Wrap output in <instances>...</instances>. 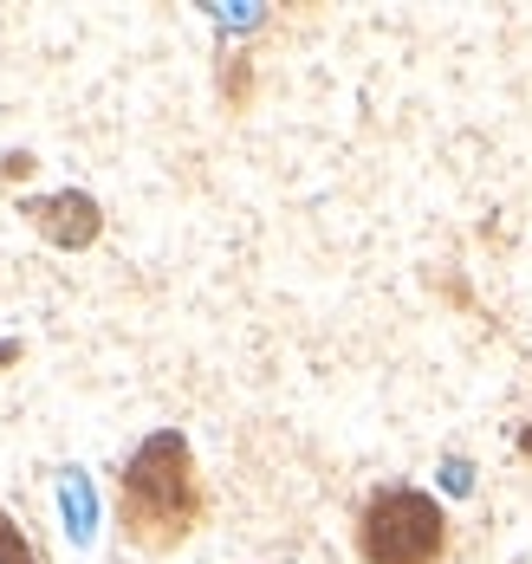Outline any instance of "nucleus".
<instances>
[{"instance_id": "1", "label": "nucleus", "mask_w": 532, "mask_h": 564, "mask_svg": "<svg viewBox=\"0 0 532 564\" xmlns=\"http://www.w3.org/2000/svg\"><path fill=\"white\" fill-rule=\"evenodd\" d=\"M123 519H130V539L163 552L176 545L195 519V474H188V442L176 429L150 435L143 448L130 454L123 467Z\"/></svg>"}, {"instance_id": "2", "label": "nucleus", "mask_w": 532, "mask_h": 564, "mask_svg": "<svg viewBox=\"0 0 532 564\" xmlns=\"http://www.w3.org/2000/svg\"><path fill=\"white\" fill-rule=\"evenodd\" d=\"M357 545L370 564H435L448 545V525L428 494L383 487V494H370V507L357 519Z\"/></svg>"}, {"instance_id": "3", "label": "nucleus", "mask_w": 532, "mask_h": 564, "mask_svg": "<svg viewBox=\"0 0 532 564\" xmlns=\"http://www.w3.org/2000/svg\"><path fill=\"white\" fill-rule=\"evenodd\" d=\"M59 512H65L72 545H91V539H98V500H91L85 467H65V474H59Z\"/></svg>"}, {"instance_id": "4", "label": "nucleus", "mask_w": 532, "mask_h": 564, "mask_svg": "<svg viewBox=\"0 0 532 564\" xmlns=\"http://www.w3.org/2000/svg\"><path fill=\"white\" fill-rule=\"evenodd\" d=\"M0 564H40V552L26 545V532H20L7 512H0Z\"/></svg>"}, {"instance_id": "5", "label": "nucleus", "mask_w": 532, "mask_h": 564, "mask_svg": "<svg viewBox=\"0 0 532 564\" xmlns=\"http://www.w3.org/2000/svg\"><path fill=\"white\" fill-rule=\"evenodd\" d=\"M442 487H448L455 500H462V494H474V467L462 460V454H455V460H442Z\"/></svg>"}, {"instance_id": "6", "label": "nucleus", "mask_w": 532, "mask_h": 564, "mask_svg": "<svg viewBox=\"0 0 532 564\" xmlns=\"http://www.w3.org/2000/svg\"><path fill=\"white\" fill-rule=\"evenodd\" d=\"M221 26H260V7H215Z\"/></svg>"}]
</instances>
